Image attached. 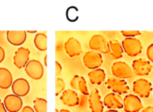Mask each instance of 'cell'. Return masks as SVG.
<instances>
[{
  "label": "cell",
  "mask_w": 153,
  "mask_h": 112,
  "mask_svg": "<svg viewBox=\"0 0 153 112\" xmlns=\"http://www.w3.org/2000/svg\"><path fill=\"white\" fill-rule=\"evenodd\" d=\"M88 46L91 50L95 51L100 54H110V46L108 40L102 34H94L90 39L88 42Z\"/></svg>",
  "instance_id": "obj_1"
},
{
  "label": "cell",
  "mask_w": 153,
  "mask_h": 112,
  "mask_svg": "<svg viewBox=\"0 0 153 112\" xmlns=\"http://www.w3.org/2000/svg\"><path fill=\"white\" fill-rule=\"evenodd\" d=\"M124 52L128 56L134 58L141 54L143 45L141 41L136 37H127L121 43Z\"/></svg>",
  "instance_id": "obj_2"
},
{
  "label": "cell",
  "mask_w": 153,
  "mask_h": 112,
  "mask_svg": "<svg viewBox=\"0 0 153 112\" xmlns=\"http://www.w3.org/2000/svg\"><path fill=\"white\" fill-rule=\"evenodd\" d=\"M112 76L120 79H128L134 76L131 67L124 61H117L112 64L111 67Z\"/></svg>",
  "instance_id": "obj_3"
},
{
  "label": "cell",
  "mask_w": 153,
  "mask_h": 112,
  "mask_svg": "<svg viewBox=\"0 0 153 112\" xmlns=\"http://www.w3.org/2000/svg\"><path fill=\"white\" fill-rule=\"evenodd\" d=\"M105 85L108 89L120 95L127 94L129 92L130 88L126 81L118 79L114 76H110L108 78L106 82H105Z\"/></svg>",
  "instance_id": "obj_4"
},
{
  "label": "cell",
  "mask_w": 153,
  "mask_h": 112,
  "mask_svg": "<svg viewBox=\"0 0 153 112\" xmlns=\"http://www.w3.org/2000/svg\"><path fill=\"white\" fill-rule=\"evenodd\" d=\"M132 90L134 94L141 99H146L149 97L152 91V85L147 79H136L132 84Z\"/></svg>",
  "instance_id": "obj_5"
},
{
  "label": "cell",
  "mask_w": 153,
  "mask_h": 112,
  "mask_svg": "<svg viewBox=\"0 0 153 112\" xmlns=\"http://www.w3.org/2000/svg\"><path fill=\"white\" fill-rule=\"evenodd\" d=\"M103 57L102 54L95 51L89 50L84 54L82 62L84 66L88 70L100 68L103 64Z\"/></svg>",
  "instance_id": "obj_6"
},
{
  "label": "cell",
  "mask_w": 153,
  "mask_h": 112,
  "mask_svg": "<svg viewBox=\"0 0 153 112\" xmlns=\"http://www.w3.org/2000/svg\"><path fill=\"white\" fill-rule=\"evenodd\" d=\"M24 68L25 73L34 80H40L44 74L43 64L38 60H29Z\"/></svg>",
  "instance_id": "obj_7"
},
{
  "label": "cell",
  "mask_w": 153,
  "mask_h": 112,
  "mask_svg": "<svg viewBox=\"0 0 153 112\" xmlns=\"http://www.w3.org/2000/svg\"><path fill=\"white\" fill-rule=\"evenodd\" d=\"M152 64L145 58H137L133 61L131 69L137 76H149L152 70Z\"/></svg>",
  "instance_id": "obj_8"
},
{
  "label": "cell",
  "mask_w": 153,
  "mask_h": 112,
  "mask_svg": "<svg viewBox=\"0 0 153 112\" xmlns=\"http://www.w3.org/2000/svg\"><path fill=\"white\" fill-rule=\"evenodd\" d=\"M141 99L135 94H126L123 99V109L125 112H139L143 108Z\"/></svg>",
  "instance_id": "obj_9"
},
{
  "label": "cell",
  "mask_w": 153,
  "mask_h": 112,
  "mask_svg": "<svg viewBox=\"0 0 153 112\" xmlns=\"http://www.w3.org/2000/svg\"><path fill=\"white\" fill-rule=\"evenodd\" d=\"M64 50L70 58L78 57L83 52L82 46L78 39L70 37L64 43Z\"/></svg>",
  "instance_id": "obj_10"
},
{
  "label": "cell",
  "mask_w": 153,
  "mask_h": 112,
  "mask_svg": "<svg viewBox=\"0 0 153 112\" xmlns=\"http://www.w3.org/2000/svg\"><path fill=\"white\" fill-rule=\"evenodd\" d=\"M88 105L91 112H103L104 104L98 89L94 88L88 95Z\"/></svg>",
  "instance_id": "obj_11"
},
{
  "label": "cell",
  "mask_w": 153,
  "mask_h": 112,
  "mask_svg": "<svg viewBox=\"0 0 153 112\" xmlns=\"http://www.w3.org/2000/svg\"><path fill=\"white\" fill-rule=\"evenodd\" d=\"M103 104L108 109L123 108V98L120 94L111 92L106 94L103 99Z\"/></svg>",
  "instance_id": "obj_12"
},
{
  "label": "cell",
  "mask_w": 153,
  "mask_h": 112,
  "mask_svg": "<svg viewBox=\"0 0 153 112\" xmlns=\"http://www.w3.org/2000/svg\"><path fill=\"white\" fill-rule=\"evenodd\" d=\"M4 105L7 112H19L22 108L23 102L15 94H8L4 99Z\"/></svg>",
  "instance_id": "obj_13"
},
{
  "label": "cell",
  "mask_w": 153,
  "mask_h": 112,
  "mask_svg": "<svg viewBox=\"0 0 153 112\" xmlns=\"http://www.w3.org/2000/svg\"><path fill=\"white\" fill-rule=\"evenodd\" d=\"M30 50L25 47H19L15 52L13 61L15 67L18 69H22L25 67L29 61Z\"/></svg>",
  "instance_id": "obj_14"
},
{
  "label": "cell",
  "mask_w": 153,
  "mask_h": 112,
  "mask_svg": "<svg viewBox=\"0 0 153 112\" xmlns=\"http://www.w3.org/2000/svg\"><path fill=\"white\" fill-rule=\"evenodd\" d=\"M11 90L13 93L18 96H25L30 91L29 82L23 78L16 79L12 83Z\"/></svg>",
  "instance_id": "obj_15"
},
{
  "label": "cell",
  "mask_w": 153,
  "mask_h": 112,
  "mask_svg": "<svg viewBox=\"0 0 153 112\" xmlns=\"http://www.w3.org/2000/svg\"><path fill=\"white\" fill-rule=\"evenodd\" d=\"M60 99L64 105L71 108L79 105V102H80L79 94L76 90L73 89L65 90L61 93Z\"/></svg>",
  "instance_id": "obj_16"
},
{
  "label": "cell",
  "mask_w": 153,
  "mask_h": 112,
  "mask_svg": "<svg viewBox=\"0 0 153 112\" xmlns=\"http://www.w3.org/2000/svg\"><path fill=\"white\" fill-rule=\"evenodd\" d=\"M70 85L73 90L76 91H79L82 94L85 96L89 95L88 84L85 77L79 75H75L71 79L70 82Z\"/></svg>",
  "instance_id": "obj_17"
},
{
  "label": "cell",
  "mask_w": 153,
  "mask_h": 112,
  "mask_svg": "<svg viewBox=\"0 0 153 112\" xmlns=\"http://www.w3.org/2000/svg\"><path fill=\"white\" fill-rule=\"evenodd\" d=\"M6 37L10 44L19 46L25 43L27 33L25 31H7L6 33Z\"/></svg>",
  "instance_id": "obj_18"
},
{
  "label": "cell",
  "mask_w": 153,
  "mask_h": 112,
  "mask_svg": "<svg viewBox=\"0 0 153 112\" xmlns=\"http://www.w3.org/2000/svg\"><path fill=\"white\" fill-rule=\"evenodd\" d=\"M89 82L91 85H100L105 82L106 73L105 70L102 68L91 70L88 73Z\"/></svg>",
  "instance_id": "obj_19"
},
{
  "label": "cell",
  "mask_w": 153,
  "mask_h": 112,
  "mask_svg": "<svg viewBox=\"0 0 153 112\" xmlns=\"http://www.w3.org/2000/svg\"><path fill=\"white\" fill-rule=\"evenodd\" d=\"M109 46H110V54L108 55L111 59L118 60L122 58L123 56V49L120 42L117 39H112L108 41Z\"/></svg>",
  "instance_id": "obj_20"
},
{
  "label": "cell",
  "mask_w": 153,
  "mask_h": 112,
  "mask_svg": "<svg viewBox=\"0 0 153 112\" xmlns=\"http://www.w3.org/2000/svg\"><path fill=\"white\" fill-rule=\"evenodd\" d=\"M13 82V76L10 70L0 67V89H8L11 87Z\"/></svg>",
  "instance_id": "obj_21"
},
{
  "label": "cell",
  "mask_w": 153,
  "mask_h": 112,
  "mask_svg": "<svg viewBox=\"0 0 153 112\" xmlns=\"http://www.w3.org/2000/svg\"><path fill=\"white\" fill-rule=\"evenodd\" d=\"M35 47L41 52H45L47 49V36L44 33H37L34 39Z\"/></svg>",
  "instance_id": "obj_22"
},
{
  "label": "cell",
  "mask_w": 153,
  "mask_h": 112,
  "mask_svg": "<svg viewBox=\"0 0 153 112\" xmlns=\"http://www.w3.org/2000/svg\"><path fill=\"white\" fill-rule=\"evenodd\" d=\"M33 103L35 112H47V102L45 99L36 97Z\"/></svg>",
  "instance_id": "obj_23"
},
{
  "label": "cell",
  "mask_w": 153,
  "mask_h": 112,
  "mask_svg": "<svg viewBox=\"0 0 153 112\" xmlns=\"http://www.w3.org/2000/svg\"><path fill=\"white\" fill-rule=\"evenodd\" d=\"M65 90V82L64 79L61 77H56L55 79V96H58V95L62 93Z\"/></svg>",
  "instance_id": "obj_24"
},
{
  "label": "cell",
  "mask_w": 153,
  "mask_h": 112,
  "mask_svg": "<svg viewBox=\"0 0 153 112\" xmlns=\"http://www.w3.org/2000/svg\"><path fill=\"white\" fill-rule=\"evenodd\" d=\"M120 33L126 38H127V37H135L141 34V32L140 31H121Z\"/></svg>",
  "instance_id": "obj_25"
},
{
  "label": "cell",
  "mask_w": 153,
  "mask_h": 112,
  "mask_svg": "<svg viewBox=\"0 0 153 112\" xmlns=\"http://www.w3.org/2000/svg\"><path fill=\"white\" fill-rule=\"evenodd\" d=\"M146 57L148 58V61L150 63L153 64V43H151L147 47L146 51Z\"/></svg>",
  "instance_id": "obj_26"
},
{
  "label": "cell",
  "mask_w": 153,
  "mask_h": 112,
  "mask_svg": "<svg viewBox=\"0 0 153 112\" xmlns=\"http://www.w3.org/2000/svg\"><path fill=\"white\" fill-rule=\"evenodd\" d=\"M62 73V66L58 61H55V76L59 77Z\"/></svg>",
  "instance_id": "obj_27"
},
{
  "label": "cell",
  "mask_w": 153,
  "mask_h": 112,
  "mask_svg": "<svg viewBox=\"0 0 153 112\" xmlns=\"http://www.w3.org/2000/svg\"><path fill=\"white\" fill-rule=\"evenodd\" d=\"M19 112H35V111H34V108H32L31 106L26 105L22 107V108L21 109Z\"/></svg>",
  "instance_id": "obj_28"
},
{
  "label": "cell",
  "mask_w": 153,
  "mask_h": 112,
  "mask_svg": "<svg viewBox=\"0 0 153 112\" xmlns=\"http://www.w3.org/2000/svg\"><path fill=\"white\" fill-rule=\"evenodd\" d=\"M4 58H5V51L2 46H0V64L4 61Z\"/></svg>",
  "instance_id": "obj_29"
},
{
  "label": "cell",
  "mask_w": 153,
  "mask_h": 112,
  "mask_svg": "<svg viewBox=\"0 0 153 112\" xmlns=\"http://www.w3.org/2000/svg\"><path fill=\"white\" fill-rule=\"evenodd\" d=\"M140 112H153V106L149 105L146 108H143Z\"/></svg>",
  "instance_id": "obj_30"
},
{
  "label": "cell",
  "mask_w": 153,
  "mask_h": 112,
  "mask_svg": "<svg viewBox=\"0 0 153 112\" xmlns=\"http://www.w3.org/2000/svg\"><path fill=\"white\" fill-rule=\"evenodd\" d=\"M0 112H7L5 107H4V103L1 99H0Z\"/></svg>",
  "instance_id": "obj_31"
},
{
  "label": "cell",
  "mask_w": 153,
  "mask_h": 112,
  "mask_svg": "<svg viewBox=\"0 0 153 112\" xmlns=\"http://www.w3.org/2000/svg\"><path fill=\"white\" fill-rule=\"evenodd\" d=\"M44 65L46 67H47V55H46L44 56Z\"/></svg>",
  "instance_id": "obj_32"
},
{
  "label": "cell",
  "mask_w": 153,
  "mask_h": 112,
  "mask_svg": "<svg viewBox=\"0 0 153 112\" xmlns=\"http://www.w3.org/2000/svg\"><path fill=\"white\" fill-rule=\"evenodd\" d=\"M105 112H120L117 110H115V109H108V110L105 111Z\"/></svg>",
  "instance_id": "obj_33"
},
{
  "label": "cell",
  "mask_w": 153,
  "mask_h": 112,
  "mask_svg": "<svg viewBox=\"0 0 153 112\" xmlns=\"http://www.w3.org/2000/svg\"><path fill=\"white\" fill-rule=\"evenodd\" d=\"M59 112H71L70 110H68V109H61V110L59 111Z\"/></svg>",
  "instance_id": "obj_34"
},
{
  "label": "cell",
  "mask_w": 153,
  "mask_h": 112,
  "mask_svg": "<svg viewBox=\"0 0 153 112\" xmlns=\"http://www.w3.org/2000/svg\"><path fill=\"white\" fill-rule=\"evenodd\" d=\"M37 32L36 31H27L26 33H29V34H35Z\"/></svg>",
  "instance_id": "obj_35"
},
{
  "label": "cell",
  "mask_w": 153,
  "mask_h": 112,
  "mask_svg": "<svg viewBox=\"0 0 153 112\" xmlns=\"http://www.w3.org/2000/svg\"><path fill=\"white\" fill-rule=\"evenodd\" d=\"M55 112H59V111H58V108H55Z\"/></svg>",
  "instance_id": "obj_36"
}]
</instances>
